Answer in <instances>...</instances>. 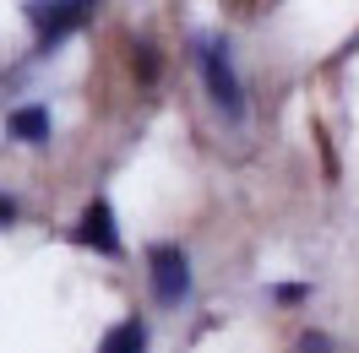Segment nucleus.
I'll use <instances>...</instances> for the list:
<instances>
[{"label":"nucleus","mask_w":359,"mask_h":353,"mask_svg":"<svg viewBox=\"0 0 359 353\" xmlns=\"http://www.w3.org/2000/svg\"><path fill=\"white\" fill-rule=\"evenodd\" d=\"M136 66H142V76H147V82L158 76V60H153V49H147V44H136Z\"/></svg>","instance_id":"1a4fd4ad"},{"label":"nucleus","mask_w":359,"mask_h":353,"mask_svg":"<svg viewBox=\"0 0 359 353\" xmlns=\"http://www.w3.org/2000/svg\"><path fill=\"white\" fill-rule=\"evenodd\" d=\"M142 348H147V326H142V321H120V326L104 337L98 353H142Z\"/></svg>","instance_id":"423d86ee"},{"label":"nucleus","mask_w":359,"mask_h":353,"mask_svg":"<svg viewBox=\"0 0 359 353\" xmlns=\"http://www.w3.org/2000/svg\"><path fill=\"white\" fill-rule=\"evenodd\" d=\"M299 353H332V342H327L321 331H305V337H299Z\"/></svg>","instance_id":"6e6552de"},{"label":"nucleus","mask_w":359,"mask_h":353,"mask_svg":"<svg viewBox=\"0 0 359 353\" xmlns=\"http://www.w3.org/2000/svg\"><path fill=\"white\" fill-rule=\"evenodd\" d=\"M147 277H153V299L158 305H180L191 293V256L180 244H153L147 250Z\"/></svg>","instance_id":"f03ea898"},{"label":"nucleus","mask_w":359,"mask_h":353,"mask_svg":"<svg viewBox=\"0 0 359 353\" xmlns=\"http://www.w3.org/2000/svg\"><path fill=\"white\" fill-rule=\"evenodd\" d=\"M6 223H17V201L0 191V228H6Z\"/></svg>","instance_id":"9d476101"},{"label":"nucleus","mask_w":359,"mask_h":353,"mask_svg":"<svg viewBox=\"0 0 359 353\" xmlns=\"http://www.w3.org/2000/svg\"><path fill=\"white\" fill-rule=\"evenodd\" d=\"M98 0H27V17L39 22V49L60 44L76 22H88Z\"/></svg>","instance_id":"7ed1b4c3"},{"label":"nucleus","mask_w":359,"mask_h":353,"mask_svg":"<svg viewBox=\"0 0 359 353\" xmlns=\"http://www.w3.org/2000/svg\"><path fill=\"white\" fill-rule=\"evenodd\" d=\"M196 60H202V76H207V92L224 114H240L245 98H240V76L229 66V44L224 39H196Z\"/></svg>","instance_id":"f257e3e1"},{"label":"nucleus","mask_w":359,"mask_h":353,"mask_svg":"<svg viewBox=\"0 0 359 353\" xmlns=\"http://www.w3.org/2000/svg\"><path fill=\"white\" fill-rule=\"evenodd\" d=\"M272 299H278V305H299V299H311V288L305 283H283V288H272Z\"/></svg>","instance_id":"0eeeda50"},{"label":"nucleus","mask_w":359,"mask_h":353,"mask_svg":"<svg viewBox=\"0 0 359 353\" xmlns=\"http://www.w3.org/2000/svg\"><path fill=\"white\" fill-rule=\"evenodd\" d=\"M76 240L93 244V250H104V256H114V250H120V234H114L109 201H88V212H82V223H76Z\"/></svg>","instance_id":"20e7f679"},{"label":"nucleus","mask_w":359,"mask_h":353,"mask_svg":"<svg viewBox=\"0 0 359 353\" xmlns=\"http://www.w3.org/2000/svg\"><path fill=\"white\" fill-rule=\"evenodd\" d=\"M11 136H17V141H44L49 136V109L44 104H22V109L11 114Z\"/></svg>","instance_id":"39448f33"}]
</instances>
